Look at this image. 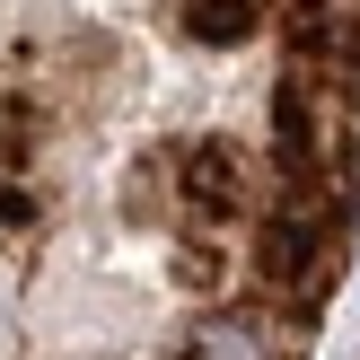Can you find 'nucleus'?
Wrapping results in <instances>:
<instances>
[{
	"mask_svg": "<svg viewBox=\"0 0 360 360\" xmlns=\"http://www.w3.org/2000/svg\"><path fill=\"white\" fill-rule=\"evenodd\" d=\"M299 352H308V316H281L264 299H229V308H202L185 326L176 360H299Z\"/></svg>",
	"mask_w": 360,
	"mask_h": 360,
	"instance_id": "f257e3e1",
	"label": "nucleus"
}]
</instances>
